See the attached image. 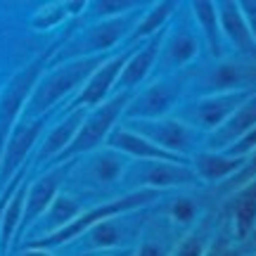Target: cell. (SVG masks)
Segmentation results:
<instances>
[{"mask_svg": "<svg viewBox=\"0 0 256 256\" xmlns=\"http://www.w3.org/2000/svg\"><path fill=\"white\" fill-rule=\"evenodd\" d=\"M190 74L178 72L171 76H162L159 81L150 83L145 90L133 92L124 112V121H154L166 119L171 112L180 107L183 92L188 88Z\"/></svg>", "mask_w": 256, "mask_h": 256, "instance_id": "obj_6", "label": "cell"}, {"mask_svg": "<svg viewBox=\"0 0 256 256\" xmlns=\"http://www.w3.org/2000/svg\"><path fill=\"white\" fill-rule=\"evenodd\" d=\"M176 10H178V5H176L174 0H162V2L150 5V10L142 12V17L136 24V28H133V34H130L128 40H133V46H136V43H142L147 38L156 36L159 31H164L168 26V22L174 19Z\"/></svg>", "mask_w": 256, "mask_h": 256, "instance_id": "obj_25", "label": "cell"}, {"mask_svg": "<svg viewBox=\"0 0 256 256\" xmlns=\"http://www.w3.org/2000/svg\"><path fill=\"white\" fill-rule=\"evenodd\" d=\"M74 162H76V159H74ZM74 162L55 164L50 171H46L40 178H36L34 183L28 185L26 202H24V214H22V223H19V232H22V230H31V226L46 214V209L52 204V200L60 194V188L64 185V180L72 176Z\"/></svg>", "mask_w": 256, "mask_h": 256, "instance_id": "obj_13", "label": "cell"}, {"mask_svg": "<svg viewBox=\"0 0 256 256\" xmlns=\"http://www.w3.org/2000/svg\"><path fill=\"white\" fill-rule=\"evenodd\" d=\"M57 46H50L46 50H40L28 64H24L8 83L5 88L0 90V159H2V150H5V142H8L12 128L17 126L22 112L26 107L31 92L36 88L38 78L46 74L48 64L55 55Z\"/></svg>", "mask_w": 256, "mask_h": 256, "instance_id": "obj_5", "label": "cell"}, {"mask_svg": "<svg viewBox=\"0 0 256 256\" xmlns=\"http://www.w3.org/2000/svg\"><path fill=\"white\" fill-rule=\"evenodd\" d=\"M2 206H5V194L0 197V216H2Z\"/></svg>", "mask_w": 256, "mask_h": 256, "instance_id": "obj_38", "label": "cell"}, {"mask_svg": "<svg viewBox=\"0 0 256 256\" xmlns=\"http://www.w3.org/2000/svg\"><path fill=\"white\" fill-rule=\"evenodd\" d=\"M86 114H88V110H83V107H72L69 114H66L60 124H55V126L50 128V133L46 136L43 145L38 150L36 164H52L57 156L72 145V140L76 138V133H78V128H81Z\"/></svg>", "mask_w": 256, "mask_h": 256, "instance_id": "obj_23", "label": "cell"}, {"mask_svg": "<svg viewBox=\"0 0 256 256\" xmlns=\"http://www.w3.org/2000/svg\"><path fill=\"white\" fill-rule=\"evenodd\" d=\"M81 211H83V202L78 197H74L69 192H60L52 200V204L46 209V214L31 226V240L55 235L57 230L66 228L72 220L78 218Z\"/></svg>", "mask_w": 256, "mask_h": 256, "instance_id": "obj_21", "label": "cell"}, {"mask_svg": "<svg viewBox=\"0 0 256 256\" xmlns=\"http://www.w3.org/2000/svg\"><path fill=\"white\" fill-rule=\"evenodd\" d=\"M240 10H242V17L247 22L249 34H252L254 46H256V0H242V2H240Z\"/></svg>", "mask_w": 256, "mask_h": 256, "instance_id": "obj_34", "label": "cell"}, {"mask_svg": "<svg viewBox=\"0 0 256 256\" xmlns=\"http://www.w3.org/2000/svg\"><path fill=\"white\" fill-rule=\"evenodd\" d=\"M247 159V156H244ZM242 156H228L223 152H211V150H197L190 156V168L194 171L200 183H226L228 178L238 174L242 164Z\"/></svg>", "mask_w": 256, "mask_h": 256, "instance_id": "obj_22", "label": "cell"}, {"mask_svg": "<svg viewBox=\"0 0 256 256\" xmlns=\"http://www.w3.org/2000/svg\"><path fill=\"white\" fill-rule=\"evenodd\" d=\"M142 8L140 5L133 12H126L121 17L102 19V22H92L83 28L81 34H74L69 40H64L62 46L55 50V55L50 60L48 66L69 62V60H78V57H95V55H110L112 48H116L124 43L126 38H130L136 24L142 17Z\"/></svg>", "mask_w": 256, "mask_h": 256, "instance_id": "obj_3", "label": "cell"}, {"mask_svg": "<svg viewBox=\"0 0 256 256\" xmlns=\"http://www.w3.org/2000/svg\"><path fill=\"white\" fill-rule=\"evenodd\" d=\"M121 126H126L136 136L150 140L159 150H164L168 154L183 156V159H190L202 142V133H197L190 126H185L183 121L174 119V116L154 119V121H124Z\"/></svg>", "mask_w": 256, "mask_h": 256, "instance_id": "obj_11", "label": "cell"}, {"mask_svg": "<svg viewBox=\"0 0 256 256\" xmlns=\"http://www.w3.org/2000/svg\"><path fill=\"white\" fill-rule=\"evenodd\" d=\"M200 55V34L192 22V14H180L166 26L159 57H156V72L162 76L185 72V66L194 62Z\"/></svg>", "mask_w": 256, "mask_h": 256, "instance_id": "obj_10", "label": "cell"}, {"mask_svg": "<svg viewBox=\"0 0 256 256\" xmlns=\"http://www.w3.org/2000/svg\"><path fill=\"white\" fill-rule=\"evenodd\" d=\"M64 8H66V14H69V17H76V14L86 12L88 2H86V0H64Z\"/></svg>", "mask_w": 256, "mask_h": 256, "instance_id": "obj_35", "label": "cell"}, {"mask_svg": "<svg viewBox=\"0 0 256 256\" xmlns=\"http://www.w3.org/2000/svg\"><path fill=\"white\" fill-rule=\"evenodd\" d=\"M128 168V156L114 152L110 147H100L90 154H86V159H76L74 162L72 174L83 176V180L88 183V188H114L121 183V178Z\"/></svg>", "mask_w": 256, "mask_h": 256, "instance_id": "obj_15", "label": "cell"}, {"mask_svg": "<svg viewBox=\"0 0 256 256\" xmlns=\"http://www.w3.org/2000/svg\"><path fill=\"white\" fill-rule=\"evenodd\" d=\"M43 128H46V116L31 121H17V126L12 128L8 142H5L2 159H0V188L8 185L22 171V164L26 162L28 152L36 147V140L40 138Z\"/></svg>", "mask_w": 256, "mask_h": 256, "instance_id": "obj_14", "label": "cell"}, {"mask_svg": "<svg viewBox=\"0 0 256 256\" xmlns=\"http://www.w3.org/2000/svg\"><path fill=\"white\" fill-rule=\"evenodd\" d=\"M190 14H192V22L197 24V34L204 38V43L209 48V55L216 57V60H223V55H226V40H223V34H220L216 2H211V0L190 2Z\"/></svg>", "mask_w": 256, "mask_h": 256, "instance_id": "obj_24", "label": "cell"}, {"mask_svg": "<svg viewBox=\"0 0 256 256\" xmlns=\"http://www.w3.org/2000/svg\"><path fill=\"white\" fill-rule=\"evenodd\" d=\"M214 238H216V223L211 216H204L192 226L188 235L180 238L171 256H206Z\"/></svg>", "mask_w": 256, "mask_h": 256, "instance_id": "obj_26", "label": "cell"}, {"mask_svg": "<svg viewBox=\"0 0 256 256\" xmlns=\"http://www.w3.org/2000/svg\"><path fill=\"white\" fill-rule=\"evenodd\" d=\"M133 48H128L124 52H116V55H110L104 62L92 72V76L86 81V86L81 88V92L76 95L74 100V107H83V110H92L102 102L112 98L114 90H116V81H119V74L124 69L126 60L130 57Z\"/></svg>", "mask_w": 256, "mask_h": 256, "instance_id": "obj_16", "label": "cell"}, {"mask_svg": "<svg viewBox=\"0 0 256 256\" xmlns=\"http://www.w3.org/2000/svg\"><path fill=\"white\" fill-rule=\"evenodd\" d=\"M216 14H218L220 34H223L226 46L232 48L244 62L256 64L254 38H252L247 22L242 17L240 2H235V0H216Z\"/></svg>", "mask_w": 256, "mask_h": 256, "instance_id": "obj_17", "label": "cell"}, {"mask_svg": "<svg viewBox=\"0 0 256 256\" xmlns=\"http://www.w3.org/2000/svg\"><path fill=\"white\" fill-rule=\"evenodd\" d=\"M110 55H95V57H78L69 62L55 64L46 69V74L38 78L36 88L24 107V121L48 116V112L55 107L60 100L69 98L76 88H83L86 81L92 76V72L100 66Z\"/></svg>", "mask_w": 256, "mask_h": 256, "instance_id": "obj_1", "label": "cell"}, {"mask_svg": "<svg viewBox=\"0 0 256 256\" xmlns=\"http://www.w3.org/2000/svg\"><path fill=\"white\" fill-rule=\"evenodd\" d=\"M254 238H256V230H254Z\"/></svg>", "mask_w": 256, "mask_h": 256, "instance_id": "obj_39", "label": "cell"}, {"mask_svg": "<svg viewBox=\"0 0 256 256\" xmlns=\"http://www.w3.org/2000/svg\"><path fill=\"white\" fill-rule=\"evenodd\" d=\"M166 214L174 226L180 228H192L197 220L202 218V206L200 202L190 197V194H176L174 200L166 204Z\"/></svg>", "mask_w": 256, "mask_h": 256, "instance_id": "obj_28", "label": "cell"}, {"mask_svg": "<svg viewBox=\"0 0 256 256\" xmlns=\"http://www.w3.org/2000/svg\"><path fill=\"white\" fill-rule=\"evenodd\" d=\"M147 223V214L142 211H130L121 214L114 218H107L86 230L81 238L83 252H95V254H112V252H128L138 244L142 235V228Z\"/></svg>", "mask_w": 256, "mask_h": 256, "instance_id": "obj_7", "label": "cell"}, {"mask_svg": "<svg viewBox=\"0 0 256 256\" xmlns=\"http://www.w3.org/2000/svg\"><path fill=\"white\" fill-rule=\"evenodd\" d=\"M254 126H256V90L252 92V98L244 104H240L238 110L232 112V116L223 126L206 136L204 145L211 152H226L232 142H238L242 136H247Z\"/></svg>", "mask_w": 256, "mask_h": 256, "instance_id": "obj_20", "label": "cell"}, {"mask_svg": "<svg viewBox=\"0 0 256 256\" xmlns=\"http://www.w3.org/2000/svg\"><path fill=\"white\" fill-rule=\"evenodd\" d=\"M254 150H256V126L249 130L247 136L240 138L238 142H232V145H230L228 150L223 152V154H228V156H242V159H244V156H249L252 152H254Z\"/></svg>", "mask_w": 256, "mask_h": 256, "instance_id": "obj_33", "label": "cell"}, {"mask_svg": "<svg viewBox=\"0 0 256 256\" xmlns=\"http://www.w3.org/2000/svg\"><path fill=\"white\" fill-rule=\"evenodd\" d=\"M254 90H235V92H214V95H200L197 100H190L176 110L174 119L183 121L185 126L194 128L197 133H214L232 116V112L240 104L252 98Z\"/></svg>", "mask_w": 256, "mask_h": 256, "instance_id": "obj_8", "label": "cell"}, {"mask_svg": "<svg viewBox=\"0 0 256 256\" xmlns=\"http://www.w3.org/2000/svg\"><path fill=\"white\" fill-rule=\"evenodd\" d=\"M100 256H133V249H128V252H112V254H100Z\"/></svg>", "mask_w": 256, "mask_h": 256, "instance_id": "obj_37", "label": "cell"}, {"mask_svg": "<svg viewBox=\"0 0 256 256\" xmlns=\"http://www.w3.org/2000/svg\"><path fill=\"white\" fill-rule=\"evenodd\" d=\"M228 228L235 242H247L256 230V178L235 190L228 200Z\"/></svg>", "mask_w": 256, "mask_h": 256, "instance_id": "obj_19", "label": "cell"}, {"mask_svg": "<svg viewBox=\"0 0 256 256\" xmlns=\"http://www.w3.org/2000/svg\"><path fill=\"white\" fill-rule=\"evenodd\" d=\"M164 31H159L156 36L133 46V52H130V57L126 60L124 69H121V74H119L116 90H133L136 86H140V83L152 74V69H154V64H156V57H159V48H162Z\"/></svg>", "mask_w": 256, "mask_h": 256, "instance_id": "obj_18", "label": "cell"}, {"mask_svg": "<svg viewBox=\"0 0 256 256\" xmlns=\"http://www.w3.org/2000/svg\"><path fill=\"white\" fill-rule=\"evenodd\" d=\"M22 256H52L50 252H43V249H24Z\"/></svg>", "mask_w": 256, "mask_h": 256, "instance_id": "obj_36", "label": "cell"}, {"mask_svg": "<svg viewBox=\"0 0 256 256\" xmlns=\"http://www.w3.org/2000/svg\"><path fill=\"white\" fill-rule=\"evenodd\" d=\"M121 183L126 192L133 190H174V188H194L202 185L197 180L190 164H174V162H128V168Z\"/></svg>", "mask_w": 256, "mask_h": 256, "instance_id": "obj_9", "label": "cell"}, {"mask_svg": "<svg viewBox=\"0 0 256 256\" xmlns=\"http://www.w3.org/2000/svg\"><path fill=\"white\" fill-rule=\"evenodd\" d=\"M174 232L162 223H145L142 235L138 240V247L133 249V256H171L176 244Z\"/></svg>", "mask_w": 256, "mask_h": 256, "instance_id": "obj_27", "label": "cell"}, {"mask_svg": "<svg viewBox=\"0 0 256 256\" xmlns=\"http://www.w3.org/2000/svg\"><path fill=\"white\" fill-rule=\"evenodd\" d=\"M159 200H162V192H156V190L124 192V194L116 197V200L100 202V204H95L92 209H83L78 218L72 220L66 228L57 230L55 235L22 242V249H43V252L60 249L62 244H69V242H74V240H78L86 230H90L92 226H98V223H102V220L114 218V216H121V214H130V211L150 209V206H152L154 202H159Z\"/></svg>", "mask_w": 256, "mask_h": 256, "instance_id": "obj_2", "label": "cell"}, {"mask_svg": "<svg viewBox=\"0 0 256 256\" xmlns=\"http://www.w3.org/2000/svg\"><path fill=\"white\" fill-rule=\"evenodd\" d=\"M133 92L136 90H116L112 98H107V100L102 102V104L88 110L81 128H78V133H76V138L72 140V145L57 156L55 162H52V166L74 162V159H78V156H86V154H90V152H95V150L104 147L110 133L119 126V119H124V112H126Z\"/></svg>", "mask_w": 256, "mask_h": 256, "instance_id": "obj_4", "label": "cell"}, {"mask_svg": "<svg viewBox=\"0 0 256 256\" xmlns=\"http://www.w3.org/2000/svg\"><path fill=\"white\" fill-rule=\"evenodd\" d=\"M66 17H69V14H66L64 2H48L46 8L38 10L36 14H34V19H31V26L36 28V31H48V28L60 26Z\"/></svg>", "mask_w": 256, "mask_h": 256, "instance_id": "obj_30", "label": "cell"}, {"mask_svg": "<svg viewBox=\"0 0 256 256\" xmlns=\"http://www.w3.org/2000/svg\"><path fill=\"white\" fill-rule=\"evenodd\" d=\"M254 178H256V150L247 156V159H244V164H242V168H240L238 174L232 176V178H228L226 183L220 185V192L230 194V192L240 190L242 185H247L249 180H254Z\"/></svg>", "mask_w": 256, "mask_h": 256, "instance_id": "obj_32", "label": "cell"}, {"mask_svg": "<svg viewBox=\"0 0 256 256\" xmlns=\"http://www.w3.org/2000/svg\"><path fill=\"white\" fill-rule=\"evenodd\" d=\"M202 95L214 92H235V90H256V64L240 60H218V62L202 69L197 78H192Z\"/></svg>", "mask_w": 256, "mask_h": 256, "instance_id": "obj_12", "label": "cell"}, {"mask_svg": "<svg viewBox=\"0 0 256 256\" xmlns=\"http://www.w3.org/2000/svg\"><path fill=\"white\" fill-rule=\"evenodd\" d=\"M138 8H140V2H136V0H92V2H88L86 10L92 17H98V22H102V19L121 17V14L133 12Z\"/></svg>", "mask_w": 256, "mask_h": 256, "instance_id": "obj_29", "label": "cell"}, {"mask_svg": "<svg viewBox=\"0 0 256 256\" xmlns=\"http://www.w3.org/2000/svg\"><path fill=\"white\" fill-rule=\"evenodd\" d=\"M206 256H242L240 242L232 240V232H230L228 226H223V228L216 232V238H214V242H211Z\"/></svg>", "mask_w": 256, "mask_h": 256, "instance_id": "obj_31", "label": "cell"}]
</instances>
